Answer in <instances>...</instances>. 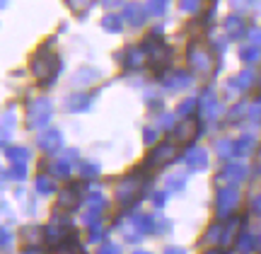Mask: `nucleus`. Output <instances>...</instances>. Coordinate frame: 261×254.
Wrapping results in <instances>:
<instances>
[{
    "label": "nucleus",
    "instance_id": "11",
    "mask_svg": "<svg viewBox=\"0 0 261 254\" xmlns=\"http://www.w3.org/2000/svg\"><path fill=\"white\" fill-rule=\"evenodd\" d=\"M85 104H87V99H75V102L70 99V104H68V107H70V109H83Z\"/></svg>",
    "mask_w": 261,
    "mask_h": 254
},
{
    "label": "nucleus",
    "instance_id": "13",
    "mask_svg": "<svg viewBox=\"0 0 261 254\" xmlns=\"http://www.w3.org/2000/svg\"><path fill=\"white\" fill-rule=\"evenodd\" d=\"M107 5H116V3H121V0H104Z\"/></svg>",
    "mask_w": 261,
    "mask_h": 254
},
{
    "label": "nucleus",
    "instance_id": "9",
    "mask_svg": "<svg viewBox=\"0 0 261 254\" xmlns=\"http://www.w3.org/2000/svg\"><path fill=\"white\" fill-rule=\"evenodd\" d=\"M116 19H119V17H107L104 27H107V29H114V32H119V29H121V24H119Z\"/></svg>",
    "mask_w": 261,
    "mask_h": 254
},
{
    "label": "nucleus",
    "instance_id": "2",
    "mask_svg": "<svg viewBox=\"0 0 261 254\" xmlns=\"http://www.w3.org/2000/svg\"><path fill=\"white\" fill-rule=\"evenodd\" d=\"M172 150H174V148H172L169 143H162V145H160L158 150L152 153V158H150V162H152V165H162V162H167L169 158H172Z\"/></svg>",
    "mask_w": 261,
    "mask_h": 254
},
{
    "label": "nucleus",
    "instance_id": "8",
    "mask_svg": "<svg viewBox=\"0 0 261 254\" xmlns=\"http://www.w3.org/2000/svg\"><path fill=\"white\" fill-rule=\"evenodd\" d=\"M259 51H256V46H249V48H242V58L244 61H254V56H256Z\"/></svg>",
    "mask_w": 261,
    "mask_h": 254
},
{
    "label": "nucleus",
    "instance_id": "5",
    "mask_svg": "<svg viewBox=\"0 0 261 254\" xmlns=\"http://www.w3.org/2000/svg\"><path fill=\"white\" fill-rule=\"evenodd\" d=\"M225 29H230V34H234V37H237V34H242V32H244L242 22H240L237 17H230V19H227V22H225Z\"/></svg>",
    "mask_w": 261,
    "mask_h": 254
},
{
    "label": "nucleus",
    "instance_id": "3",
    "mask_svg": "<svg viewBox=\"0 0 261 254\" xmlns=\"http://www.w3.org/2000/svg\"><path fill=\"white\" fill-rule=\"evenodd\" d=\"M39 145L44 148V150H54L61 145V136L56 131L54 133H44V136H39Z\"/></svg>",
    "mask_w": 261,
    "mask_h": 254
},
{
    "label": "nucleus",
    "instance_id": "6",
    "mask_svg": "<svg viewBox=\"0 0 261 254\" xmlns=\"http://www.w3.org/2000/svg\"><path fill=\"white\" fill-rule=\"evenodd\" d=\"M68 3H70V8H73L75 12H80V15H83L85 10L92 5V0H68Z\"/></svg>",
    "mask_w": 261,
    "mask_h": 254
},
{
    "label": "nucleus",
    "instance_id": "12",
    "mask_svg": "<svg viewBox=\"0 0 261 254\" xmlns=\"http://www.w3.org/2000/svg\"><path fill=\"white\" fill-rule=\"evenodd\" d=\"M254 208L259 211V216H261V198H256V204H254Z\"/></svg>",
    "mask_w": 261,
    "mask_h": 254
},
{
    "label": "nucleus",
    "instance_id": "1",
    "mask_svg": "<svg viewBox=\"0 0 261 254\" xmlns=\"http://www.w3.org/2000/svg\"><path fill=\"white\" fill-rule=\"evenodd\" d=\"M234 204H237V191H234V189L220 191V196H218V208H220V213H223V216H225V208H227V211H232Z\"/></svg>",
    "mask_w": 261,
    "mask_h": 254
},
{
    "label": "nucleus",
    "instance_id": "10",
    "mask_svg": "<svg viewBox=\"0 0 261 254\" xmlns=\"http://www.w3.org/2000/svg\"><path fill=\"white\" fill-rule=\"evenodd\" d=\"M181 8L189 10V12H196V8H198V0H184V3H181Z\"/></svg>",
    "mask_w": 261,
    "mask_h": 254
},
{
    "label": "nucleus",
    "instance_id": "7",
    "mask_svg": "<svg viewBox=\"0 0 261 254\" xmlns=\"http://www.w3.org/2000/svg\"><path fill=\"white\" fill-rule=\"evenodd\" d=\"M148 8H150V12H152V15H160V12H162V8H165V0H152Z\"/></svg>",
    "mask_w": 261,
    "mask_h": 254
},
{
    "label": "nucleus",
    "instance_id": "4",
    "mask_svg": "<svg viewBox=\"0 0 261 254\" xmlns=\"http://www.w3.org/2000/svg\"><path fill=\"white\" fill-rule=\"evenodd\" d=\"M205 162H208V155H205L203 150H194L191 158H189V165H191V167H203Z\"/></svg>",
    "mask_w": 261,
    "mask_h": 254
}]
</instances>
